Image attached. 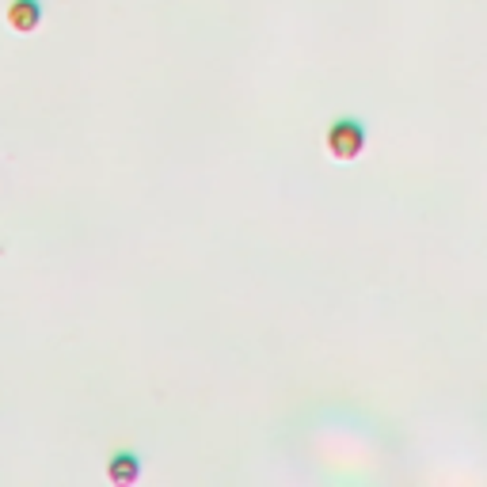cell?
Segmentation results:
<instances>
[{"label": "cell", "mask_w": 487, "mask_h": 487, "mask_svg": "<svg viewBox=\"0 0 487 487\" xmlns=\"http://www.w3.org/2000/svg\"><path fill=\"white\" fill-rule=\"evenodd\" d=\"M323 145H328L332 160H339V164H351V160H358L366 153L370 145V130L362 118H335L328 126V137H323Z\"/></svg>", "instance_id": "6da1fadb"}, {"label": "cell", "mask_w": 487, "mask_h": 487, "mask_svg": "<svg viewBox=\"0 0 487 487\" xmlns=\"http://www.w3.org/2000/svg\"><path fill=\"white\" fill-rule=\"evenodd\" d=\"M42 15H46L42 0H8L5 5V27L12 34H34L42 27Z\"/></svg>", "instance_id": "7a4b0ae2"}, {"label": "cell", "mask_w": 487, "mask_h": 487, "mask_svg": "<svg viewBox=\"0 0 487 487\" xmlns=\"http://www.w3.org/2000/svg\"><path fill=\"white\" fill-rule=\"evenodd\" d=\"M141 454H134V449H115L111 461H107V480H111L115 487H134L141 480Z\"/></svg>", "instance_id": "3957f363"}]
</instances>
